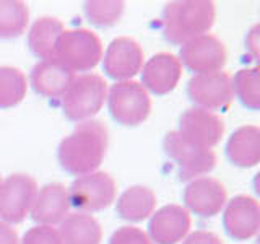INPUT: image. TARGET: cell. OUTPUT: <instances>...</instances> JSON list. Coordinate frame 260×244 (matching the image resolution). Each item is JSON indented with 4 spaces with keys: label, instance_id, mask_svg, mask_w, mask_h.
Here are the masks:
<instances>
[{
    "label": "cell",
    "instance_id": "cell-1",
    "mask_svg": "<svg viewBox=\"0 0 260 244\" xmlns=\"http://www.w3.org/2000/svg\"><path fill=\"white\" fill-rule=\"evenodd\" d=\"M109 132L101 120L89 119L73 129L60 142L57 158L62 169L72 176H85L96 171L106 157Z\"/></svg>",
    "mask_w": 260,
    "mask_h": 244
},
{
    "label": "cell",
    "instance_id": "cell-2",
    "mask_svg": "<svg viewBox=\"0 0 260 244\" xmlns=\"http://www.w3.org/2000/svg\"><path fill=\"white\" fill-rule=\"evenodd\" d=\"M215 18L216 8L210 0H176L165 5L159 24L168 43L182 46L207 35Z\"/></svg>",
    "mask_w": 260,
    "mask_h": 244
},
{
    "label": "cell",
    "instance_id": "cell-3",
    "mask_svg": "<svg viewBox=\"0 0 260 244\" xmlns=\"http://www.w3.org/2000/svg\"><path fill=\"white\" fill-rule=\"evenodd\" d=\"M108 98V83L101 75L83 73L72 80L67 92L60 98L63 116L73 122L93 119L101 111Z\"/></svg>",
    "mask_w": 260,
    "mask_h": 244
},
{
    "label": "cell",
    "instance_id": "cell-4",
    "mask_svg": "<svg viewBox=\"0 0 260 244\" xmlns=\"http://www.w3.org/2000/svg\"><path fill=\"white\" fill-rule=\"evenodd\" d=\"M54 59L73 73L89 72L103 59V44L89 29H65L57 43Z\"/></svg>",
    "mask_w": 260,
    "mask_h": 244
},
{
    "label": "cell",
    "instance_id": "cell-5",
    "mask_svg": "<svg viewBox=\"0 0 260 244\" xmlns=\"http://www.w3.org/2000/svg\"><path fill=\"white\" fill-rule=\"evenodd\" d=\"M108 108L117 124L135 127L148 119L151 100L148 92L138 81H116L109 89Z\"/></svg>",
    "mask_w": 260,
    "mask_h": 244
},
{
    "label": "cell",
    "instance_id": "cell-6",
    "mask_svg": "<svg viewBox=\"0 0 260 244\" xmlns=\"http://www.w3.org/2000/svg\"><path fill=\"white\" fill-rule=\"evenodd\" d=\"M162 148L166 157L174 163L181 181H193L199 176L210 173L216 165V155L213 150L200 148L185 142L176 130L166 134Z\"/></svg>",
    "mask_w": 260,
    "mask_h": 244
},
{
    "label": "cell",
    "instance_id": "cell-7",
    "mask_svg": "<svg viewBox=\"0 0 260 244\" xmlns=\"http://www.w3.org/2000/svg\"><path fill=\"white\" fill-rule=\"evenodd\" d=\"M117 186L116 181L104 171L77 177L69 189L70 207L85 211H100L108 208L116 200Z\"/></svg>",
    "mask_w": 260,
    "mask_h": 244
},
{
    "label": "cell",
    "instance_id": "cell-8",
    "mask_svg": "<svg viewBox=\"0 0 260 244\" xmlns=\"http://www.w3.org/2000/svg\"><path fill=\"white\" fill-rule=\"evenodd\" d=\"M187 96L195 108L226 111L234 100L231 77L223 70L195 75L187 81Z\"/></svg>",
    "mask_w": 260,
    "mask_h": 244
},
{
    "label": "cell",
    "instance_id": "cell-9",
    "mask_svg": "<svg viewBox=\"0 0 260 244\" xmlns=\"http://www.w3.org/2000/svg\"><path fill=\"white\" fill-rule=\"evenodd\" d=\"M38 194L36 181L28 174H12L0 187V218L8 225L21 223Z\"/></svg>",
    "mask_w": 260,
    "mask_h": 244
},
{
    "label": "cell",
    "instance_id": "cell-10",
    "mask_svg": "<svg viewBox=\"0 0 260 244\" xmlns=\"http://www.w3.org/2000/svg\"><path fill=\"white\" fill-rule=\"evenodd\" d=\"M176 132L185 142L211 150L221 140L224 134V122L215 112L200 108H189L179 117V129Z\"/></svg>",
    "mask_w": 260,
    "mask_h": 244
},
{
    "label": "cell",
    "instance_id": "cell-11",
    "mask_svg": "<svg viewBox=\"0 0 260 244\" xmlns=\"http://www.w3.org/2000/svg\"><path fill=\"white\" fill-rule=\"evenodd\" d=\"M228 52L224 44L213 35L199 36L181 46L179 62L197 75L219 72L226 64Z\"/></svg>",
    "mask_w": 260,
    "mask_h": 244
},
{
    "label": "cell",
    "instance_id": "cell-12",
    "mask_svg": "<svg viewBox=\"0 0 260 244\" xmlns=\"http://www.w3.org/2000/svg\"><path fill=\"white\" fill-rule=\"evenodd\" d=\"M143 67V51L135 39L122 36L111 41L106 49L103 69L106 75L116 81H127Z\"/></svg>",
    "mask_w": 260,
    "mask_h": 244
},
{
    "label": "cell",
    "instance_id": "cell-13",
    "mask_svg": "<svg viewBox=\"0 0 260 244\" xmlns=\"http://www.w3.org/2000/svg\"><path fill=\"white\" fill-rule=\"evenodd\" d=\"M184 208L202 218H211L221 211L228 202L224 186L213 177H197L187 184L182 194Z\"/></svg>",
    "mask_w": 260,
    "mask_h": 244
},
{
    "label": "cell",
    "instance_id": "cell-14",
    "mask_svg": "<svg viewBox=\"0 0 260 244\" xmlns=\"http://www.w3.org/2000/svg\"><path fill=\"white\" fill-rule=\"evenodd\" d=\"M223 226L236 241L254 238L260 228V207L250 195H236L226 202L223 211Z\"/></svg>",
    "mask_w": 260,
    "mask_h": 244
},
{
    "label": "cell",
    "instance_id": "cell-15",
    "mask_svg": "<svg viewBox=\"0 0 260 244\" xmlns=\"http://www.w3.org/2000/svg\"><path fill=\"white\" fill-rule=\"evenodd\" d=\"M190 230V215L182 205H165L153 211L148 223V238L154 244H177Z\"/></svg>",
    "mask_w": 260,
    "mask_h": 244
},
{
    "label": "cell",
    "instance_id": "cell-16",
    "mask_svg": "<svg viewBox=\"0 0 260 244\" xmlns=\"http://www.w3.org/2000/svg\"><path fill=\"white\" fill-rule=\"evenodd\" d=\"M182 77V64L169 52L154 54L142 67V86L156 96H165L177 86Z\"/></svg>",
    "mask_w": 260,
    "mask_h": 244
},
{
    "label": "cell",
    "instance_id": "cell-17",
    "mask_svg": "<svg viewBox=\"0 0 260 244\" xmlns=\"http://www.w3.org/2000/svg\"><path fill=\"white\" fill-rule=\"evenodd\" d=\"M69 189H65V186L59 182H51L38 191L29 215L39 225L54 226L62 223V220L69 215Z\"/></svg>",
    "mask_w": 260,
    "mask_h": 244
},
{
    "label": "cell",
    "instance_id": "cell-18",
    "mask_svg": "<svg viewBox=\"0 0 260 244\" xmlns=\"http://www.w3.org/2000/svg\"><path fill=\"white\" fill-rule=\"evenodd\" d=\"M75 73L57 60H41L31 70V86L32 89L47 100H60L67 92Z\"/></svg>",
    "mask_w": 260,
    "mask_h": 244
},
{
    "label": "cell",
    "instance_id": "cell-19",
    "mask_svg": "<svg viewBox=\"0 0 260 244\" xmlns=\"http://www.w3.org/2000/svg\"><path fill=\"white\" fill-rule=\"evenodd\" d=\"M226 158L239 168L257 166L260 161V129L242 126L234 130L226 143Z\"/></svg>",
    "mask_w": 260,
    "mask_h": 244
},
{
    "label": "cell",
    "instance_id": "cell-20",
    "mask_svg": "<svg viewBox=\"0 0 260 244\" xmlns=\"http://www.w3.org/2000/svg\"><path fill=\"white\" fill-rule=\"evenodd\" d=\"M63 31L65 28L60 20L54 18V16H41L32 23L28 33L26 43L29 51L38 59H54L57 43H59V38L62 36Z\"/></svg>",
    "mask_w": 260,
    "mask_h": 244
},
{
    "label": "cell",
    "instance_id": "cell-21",
    "mask_svg": "<svg viewBox=\"0 0 260 244\" xmlns=\"http://www.w3.org/2000/svg\"><path fill=\"white\" fill-rule=\"evenodd\" d=\"M156 208V195L145 186H132L120 194L116 211L125 222H143Z\"/></svg>",
    "mask_w": 260,
    "mask_h": 244
},
{
    "label": "cell",
    "instance_id": "cell-22",
    "mask_svg": "<svg viewBox=\"0 0 260 244\" xmlns=\"http://www.w3.org/2000/svg\"><path fill=\"white\" fill-rule=\"evenodd\" d=\"M62 244H101L103 230L98 220L83 211L67 215L59 228Z\"/></svg>",
    "mask_w": 260,
    "mask_h": 244
},
{
    "label": "cell",
    "instance_id": "cell-23",
    "mask_svg": "<svg viewBox=\"0 0 260 244\" xmlns=\"http://www.w3.org/2000/svg\"><path fill=\"white\" fill-rule=\"evenodd\" d=\"M28 5L21 0H0V39H13L26 31Z\"/></svg>",
    "mask_w": 260,
    "mask_h": 244
},
{
    "label": "cell",
    "instance_id": "cell-24",
    "mask_svg": "<svg viewBox=\"0 0 260 244\" xmlns=\"http://www.w3.org/2000/svg\"><path fill=\"white\" fill-rule=\"evenodd\" d=\"M28 92V80L16 67H0V109L18 106Z\"/></svg>",
    "mask_w": 260,
    "mask_h": 244
},
{
    "label": "cell",
    "instance_id": "cell-25",
    "mask_svg": "<svg viewBox=\"0 0 260 244\" xmlns=\"http://www.w3.org/2000/svg\"><path fill=\"white\" fill-rule=\"evenodd\" d=\"M233 93L239 98L242 106L250 111H257L260 106V85H258V67H247L236 72L231 78Z\"/></svg>",
    "mask_w": 260,
    "mask_h": 244
},
{
    "label": "cell",
    "instance_id": "cell-26",
    "mask_svg": "<svg viewBox=\"0 0 260 244\" xmlns=\"http://www.w3.org/2000/svg\"><path fill=\"white\" fill-rule=\"evenodd\" d=\"M124 2L117 0H91L85 4V15L88 21L98 28H111L117 24L124 13Z\"/></svg>",
    "mask_w": 260,
    "mask_h": 244
},
{
    "label": "cell",
    "instance_id": "cell-27",
    "mask_svg": "<svg viewBox=\"0 0 260 244\" xmlns=\"http://www.w3.org/2000/svg\"><path fill=\"white\" fill-rule=\"evenodd\" d=\"M21 244H62V241L59 230H55L54 226L38 225L24 233Z\"/></svg>",
    "mask_w": 260,
    "mask_h": 244
},
{
    "label": "cell",
    "instance_id": "cell-28",
    "mask_svg": "<svg viewBox=\"0 0 260 244\" xmlns=\"http://www.w3.org/2000/svg\"><path fill=\"white\" fill-rule=\"evenodd\" d=\"M109 244H153L143 230L137 226H120L112 233Z\"/></svg>",
    "mask_w": 260,
    "mask_h": 244
},
{
    "label": "cell",
    "instance_id": "cell-29",
    "mask_svg": "<svg viewBox=\"0 0 260 244\" xmlns=\"http://www.w3.org/2000/svg\"><path fill=\"white\" fill-rule=\"evenodd\" d=\"M182 244H223V241L219 239V236L215 233L199 230V231H193L190 234H187L182 241Z\"/></svg>",
    "mask_w": 260,
    "mask_h": 244
},
{
    "label": "cell",
    "instance_id": "cell-30",
    "mask_svg": "<svg viewBox=\"0 0 260 244\" xmlns=\"http://www.w3.org/2000/svg\"><path fill=\"white\" fill-rule=\"evenodd\" d=\"M246 47L252 55V60H257L258 57V24H254L246 36Z\"/></svg>",
    "mask_w": 260,
    "mask_h": 244
},
{
    "label": "cell",
    "instance_id": "cell-31",
    "mask_svg": "<svg viewBox=\"0 0 260 244\" xmlns=\"http://www.w3.org/2000/svg\"><path fill=\"white\" fill-rule=\"evenodd\" d=\"M0 244H20L18 233L2 220H0Z\"/></svg>",
    "mask_w": 260,
    "mask_h": 244
},
{
    "label": "cell",
    "instance_id": "cell-32",
    "mask_svg": "<svg viewBox=\"0 0 260 244\" xmlns=\"http://www.w3.org/2000/svg\"><path fill=\"white\" fill-rule=\"evenodd\" d=\"M2 182H4V179H2V177H0V187H2Z\"/></svg>",
    "mask_w": 260,
    "mask_h": 244
}]
</instances>
